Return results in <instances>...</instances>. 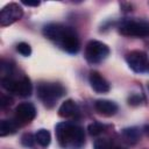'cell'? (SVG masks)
Wrapping results in <instances>:
<instances>
[{
  "mask_svg": "<svg viewBox=\"0 0 149 149\" xmlns=\"http://www.w3.org/2000/svg\"><path fill=\"white\" fill-rule=\"evenodd\" d=\"M17 120L22 122H30L36 115V108L31 102H21L15 109Z\"/></svg>",
  "mask_w": 149,
  "mask_h": 149,
  "instance_id": "cell-8",
  "label": "cell"
},
{
  "mask_svg": "<svg viewBox=\"0 0 149 149\" xmlns=\"http://www.w3.org/2000/svg\"><path fill=\"white\" fill-rule=\"evenodd\" d=\"M148 70H149V69H148Z\"/></svg>",
  "mask_w": 149,
  "mask_h": 149,
  "instance_id": "cell-26",
  "label": "cell"
},
{
  "mask_svg": "<svg viewBox=\"0 0 149 149\" xmlns=\"http://www.w3.org/2000/svg\"><path fill=\"white\" fill-rule=\"evenodd\" d=\"M33 86L30 83V79L28 77H22L21 79L17 80L16 83V90L15 93L21 95V97H29L31 94Z\"/></svg>",
  "mask_w": 149,
  "mask_h": 149,
  "instance_id": "cell-12",
  "label": "cell"
},
{
  "mask_svg": "<svg viewBox=\"0 0 149 149\" xmlns=\"http://www.w3.org/2000/svg\"><path fill=\"white\" fill-rule=\"evenodd\" d=\"M126 61L129 68L137 73L144 72L149 69V61L148 56L144 51L141 50H133L126 55Z\"/></svg>",
  "mask_w": 149,
  "mask_h": 149,
  "instance_id": "cell-6",
  "label": "cell"
},
{
  "mask_svg": "<svg viewBox=\"0 0 149 149\" xmlns=\"http://www.w3.org/2000/svg\"><path fill=\"white\" fill-rule=\"evenodd\" d=\"M122 136H123V139L128 143L134 144V143H136L140 140L141 133H140L139 128H136V127H129V128H125L122 130Z\"/></svg>",
  "mask_w": 149,
  "mask_h": 149,
  "instance_id": "cell-13",
  "label": "cell"
},
{
  "mask_svg": "<svg viewBox=\"0 0 149 149\" xmlns=\"http://www.w3.org/2000/svg\"><path fill=\"white\" fill-rule=\"evenodd\" d=\"M35 140L36 142L42 146V147H48L50 144V141H51V135L49 133V130L47 129H38L35 134Z\"/></svg>",
  "mask_w": 149,
  "mask_h": 149,
  "instance_id": "cell-15",
  "label": "cell"
},
{
  "mask_svg": "<svg viewBox=\"0 0 149 149\" xmlns=\"http://www.w3.org/2000/svg\"><path fill=\"white\" fill-rule=\"evenodd\" d=\"M16 50H17L22 56H26V57L30 56V54H31V48H30V45H29L28 43H26V42H20V43L16 45Z\"/></svg>",
  "mask_w": 149,
  "mask_h": 149,
  "instance_id": "cell-18",
  "label": "cell"
},
{
  "mask_svg": "<svg viewBox=\"0 0 149 149\" xmlns=\"http://www.w3.org/2000/svg\"><path fill=\"white\" fill-rule=\"evenodd\" d=\"M34 141H36V140H35V137H34L30 133H26V134H23L22 137H21V142H22V144H23L24 147H33Z\"/></svg>",
  "mask_w": 149,
  "mask_h": 149,
  "instance_id": "cell-19",
  "label": "cell"
},
{
  "mask_svg": "<svg viewBox=\"0 0 149 149\" xmlns=\"http://www.w3.org/2000/svg\"><path fill=\"white\" fill-rule=\"evenodd\" d=\"M90 84L92 86V88L98 92V93H106L109 91V84L107 83V80L97 71H91L90 72Z\"/></svg>",
  "mask_w": 149,
  "mask_h": 149,
  "instance_id": "cell-9",
  "label": "cell"
},
{
  "mask_svg": "<svg viewBox=\"0 0 149 149\" xmlns=\"http://www.w3.org/2000/svg\"><path fill=\"white\" fill-rule=\"evenodd\" d=\"M114 146L107 141L106 139H98L95 140L94 142V146H93V149H113Z\"/></svg>",
  "mask_w": 149,
  "mask_h": 149,
  "instance_id": "cell-17",
  "label": "cell"
},
{
  "mask_svg": "<svg viewBox=\"0 0 149 149\" xmlns=\"http://www.w3.org/2000/svg\"><path fill=\"white\" fill-rule=\"evenodd\" d=\"M17 126L15 123V121L12 120H2L0 122V136H6L9 134L15 133Z\"/></svg>",
  "mask_w": 149,
  "mask_h": 149,
  "instance_id": "cell-14",
  "label": "cell"
},
{
  "mask_svg": "<svg viewBox=\"0 0 149 149\" xmlns=\"http://www.w3.org/2000/svg\"><path fill=\"white\" fill-rule=\"evenodd\" d=\"M12 102H13V99L9 95L1 94V97H0V105H1V107L9 106V105H12Z\"/></svg>",
  "mask_w": 149,
  "mask_h": 149,
  "instance_id": "cell-21",
  "label": "cell"
},
{
  "mask_svg": "<svg viewBox=\"0 0 149 149\" xmlns=\"http://www.w3.org/2000/svg\"><path fill=\"white\" fill-rule=\"evenodd\" d=\"M56 137L64 149H79L85 142L83 128L72 122L58 123L56 126Z\"/></svg>",
  "mask_w": 149,
  "mask_h": 149,
  "instance_id": "cell-2",
  "label": "cell"
},
{
  "mask_svg": "<svg viewBox=\"0 0 149 149\" xmlns=\"http://www.w3.org/2000/svg\"><path fill=\"white\" fill-rule=\"evenodd\" d=\"M119 31L125 36L144 37L149 35V24L144 21H126L120 24Z\"/></svg>",
  "mask_w": 149,
  "mask_h": 149,
  "instance_id": "cell-5",
  "label": "cell"
},
{
  "mask_svg": "<svg viewBox=\"0 0 149 149\" xmlns=\"http://www.w3.org/2000/svg\"><path fill=\"white\" fill-rule=\"evenodd\" d=\"M108 55H109V48L105 43H102L100 41L92 40L86 44L85 58H86V61L88 63H92V64L100 63Z\"/></svg>",
  "mask_w": 149,
  "mask_h": 149,
  "instance_id": "cell-4",
  "label": "cell"
},
{
  "mask_svg": "<svg viewBox=\"0 0 149 149\" xmlns=\"http://www.w3.org/2000/svg\"><path fill=\"white\" fill-rule=\"evenodd\" d=\"M142 101V98L137 94H132L129 98H128V104L132 105V106H139Z\"/></svg>",
  "mask_w": 149,
  "mask_h": 149,
  "instance_id": "cell-20",
  "label": "cell"
},
{
  "mask_svg": "<svg viewBox=\"0 0 149 149\" xmlns=\"http://www.w3.org/2000/svg\"><path fill=\"white\" fill-rule=\"evenodd\" d=\"M87 130H88L90 135L95 136V135H99L100 133H102L105 130V126L102 123H100V122H92V123L88 125Z\"/></svg>",
  "mask_w": 149,
  "mask_h": 149,
  "instance_id": "cell-16",
  "label": "cell"
},
{
  "mask_svg": "<svg viewBox=\"0 0 149 149\" xmlns=\"http://www.w3.org/2000/svg\"><path fill=\"white\" fill-rule=\"evenodd\" d=\"M143 130L146 132V134H148V135H149V125H146V126H144V128H143Z\"/></svg>",
  "mask_w": 149,
  "mask_h": 149,
  "instance_id": "cell-23",
  "label": "cell"
},
{
  "mask_svg": "<svg viewBox=\"0 0 149 149\" xmlns=\"http://www.w3.org/2000/svg\"><path fill=\"white\" fill-rule=\"evenodd\" d=\"M78 113H79L78 105L72 99L65 100L64 102H62V105L58 108V115L62 118H74L78 115Z\"/></svg>",
  "mask_w": 149,
  "mask_h": 149,
  "instance_id": "cell-11",
  "label": "cell"
},
{
  "mask_svg": "<svg viewBox=\"0 0 149 149\" xmlns=\"http://www.w3.org/2000/svg\"><path fill=\"white\" fill-rule=\"evenodd\" d=\"M43 35L69 54H77L79 51V38L70 27L59 23H49L44 26Z\"/></svg>",
  "mask_w": 149,
  "mask_h": 149,
  "instance_id": "cell-1",
  "label": "cell"
},
{
  "mask_svg": "<svg viewBox=\"0 0 149 149\" xmlns=\"http://www.w3.org/2000/svg\"><path fill=\"white\" fill-rule=\"evenodd\" d=\"M65 93L64 87L58 83H41L37 86V95L47 107H52Z\"/></svg>",
  "mask_w": 149,
  "mask_h": 149,
  "instance_id": "cell-3",
  "label": "cell"
},
{
  "mask_svg": "<svg viewBox=\"0 0 149 149\" xmlns=\"http://www.w3.org/2000/svg\"><path fill=\"white\" fill-rule=\"evenodd\" d=\"M22 3L23 5H26V6H34V7H37L38 5H40V1H37V0H35V1H27V0H22Z\"/></svg>",
  "mask_w": 149,
  "mask_h": 149,
  "instance_id": "cell-22",
  "label": "cell"
},
{
  "mask_svg": "<svg viewBox=\"0 0 149 149\" xmlns=\"http://www.w3.org/2000/svg\"><path fill=\"white\" fill-rule=\"evenodd\" d=\"M23 15V9L19 3L12 2L2 7L0 10V26L6 27L9 26L17 20H20Z\"/></svg>",
  "mask_w": 149,
  "mask_h": 149,
  "instance_id": "cell-7",
  "label": "cell"
},
{
  "mask_svg": "<svg viewBox=\"0 0 149 149\" xmlns=\"http://www.w3.org/2000/svg\"><path fill=\"white\" fill-rule=\"evenodd\" d=\"M148 90H149V83H148Z\"/></svg>",
  "mask_w": 149,
  "mask_h": 149,
  "instance_id": "cell-25",
  "label": "cell"
},
{
  "mask_svg": "<svg viewBox=\"0 0 149 149\" xmlns=\"http://www.w3.org/2000/svg\"><path fill=\"white\" fill-rule=\"evenodd\" d=\"M113 149H121V148H119V147H114Z\"/></svg>",
  "mask_w": 149,
  "mask_h": 149,
  "instance_id": "cell-24",
  "label": "cell"
},
{
  "mask_svg": "<svg viewBox=\"0 0 149 149\" xmlns=\"http://www.w3.org/2000/svg\"><path fill=\"white\" fill-rule=\"evenodd\" d=\"M94 108L98 113L105 116H112L118 112V105L112 100L100 99L94 102Z\"/></svg>",
  "mask_w": 149,
  "mask_h": 149,
  "instance_id": "cell-10",
  "label": "cell"
}]
</instances>
